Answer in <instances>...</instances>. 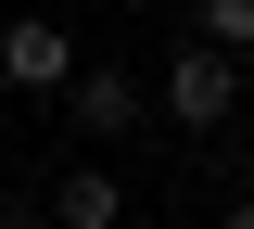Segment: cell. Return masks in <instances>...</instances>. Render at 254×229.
Returning a JSON list of instances; mask_svg holds the SVG:
<instances>
[{
	"instance_id": "52a82bcc",
	"label": "cell",
	"mask_w": 254,
	"mask_h": 229,
	"mask_svg": "<svg viewBox=\"0 0 254 229\" xmlns=\"http://www.w3.org/2000/svg\"><path fill=\"white\" fill-rule=\"evenodd\" d=\"M216 229H254V191H229V204H216Z\"/></svg>"
},
{
	"instance_id": "9c48e42d",
	"label": "cell",
	"mask_w": 254,
	"mask_h": 229,
	"mask_svg": "<svg viewBox=\"0 0 254 229\" xmlns=\"http://www.w3.org/2000/svg\"><path fill=\"white\" fill-rule=\"evenodd\" d=\"M0 13H13V0H0Z\"/></svg>"
},
{
	"instance_id": "5b68a950",
	"label": "cell",
	"mask_w": 254,
	"mask_h": 229,
	"mask_svg": "<svg viewBox=\"0 0 254 229\" xmlns=\"http://www.w3.org/2000/svg\"><path fill=\"white\" fill-rule=\"evenodd\" d=\"M203 51L242 64V51H254V0H203Z\"/></svg>"
},
{
	"instance_id": "7a4b0ae2",
	"label": "cell",
	"mask_w": 254,
	"mask_h": 229,
	"mask_svg": "<svg viewBox=\"0 0 254 229\" xmlns=\"http://www.w3.org/2000/svg\"><path fill=\"white\" fill-rule=\"evenodd\" d=\"M64 115H76V140H89V153H102V140H127V128H140V115H153V102H140V76H127V64H76V76H64Z\"/></svg>"
},
{
	"instance_id": "ba28073f",
	"label": "cell",
	"mask_w": 254,
	"mask_h": 229,
	"mask_svg": "<svg viewBox=\"0 0 254 229\" xmlns=\"http://www.w3.org/2000/svg\"><path fill=\"white\" fill-rule=\"evenodd\" d=\"M0 115H13V102H0Z\"/></svg>"
},
{
	"instance_id": "3957f363",
	"label": "cell",
	"mask_w": 254,
	"mask_h": 229,
	"mask_svg": "<svg viewBox=\"0 0 254 229\" xmlns=\"http://www.w3.org/2000/svg\"><path fill=\"white\" fill-rule=\"evenodd\" d=\"M165 115H178V128H229V115H242V64L190 38L178 64H165Z\"/></svg>"
},
{
	"instance_id": "6da1fadb",
	"label": "cell",
	"mask_w": 254,
	"mask_h": 229,
	"mask_svg": "<svg viewBox=\"0 0 254 229\" xmlns=\"http://www.w3.org/2000/svg\"><path fill=\"white\" fill-rule=\"evenodd\" d=\"M64 76H76V38L51 13H0V102H51Z\"/></svg>"
},
{
	"instance_id": "277c9868",
	"label": "cell",
	"mask_w": 254,
	"mask_h": 229,
	"mask_svg": "<svg viewBox=\"0 0 254 229\" xmlns=\"http://www.w3.org/2000/svg\"><path fill=\"white\" fill-rule=\"evenodd\" d=\"M51 229H127V178H115V165H64V191H51Z\"/></svg>"
},
{
	"instance_id": "8992f818",
	"label": "cell",
	"mask_w": 254,
	"mask_h": 229,
	"mask_svg": "<svg viewBox=\"0 0 254 229\" xmlns=\"http://www.w3.org/2000/svg\"><path fill=\"white\" fill-rule=\"evenodd\" d=\"M0 229H51V204H26V191H13V204H0Z\"/></svg>"
}]
</instances>
